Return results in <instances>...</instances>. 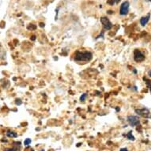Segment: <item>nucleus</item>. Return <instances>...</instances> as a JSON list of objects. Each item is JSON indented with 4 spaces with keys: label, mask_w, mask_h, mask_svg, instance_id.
I'll list each match as a JSON object with an SVG mask.
<instances>
[{
    "label": "nucleus",
    "mask_w": 151,
    "mask_h": 151,
    "mask_svg": "<svg viewBox=\"0 0 151 151\" xmlns=\"http://www.w3.org/2000/svg\"><path fill=\"white\" fill-rule=\"evenodd\" d=\"M91 59H92V54L89 51H85V52L77 51L74 57L76 61H90Z\"/></svg>",
    "instance_id": "1"
},
{
    "label": "nucleus",
    "mask_w": 151,
    "mask_h": 151,
    "mask_svg": "<svg viewBox=\"0 0 151 151\" xmlns=\"http://www.w3.org/2000/svg\"><path fill=\"white\" fill-rule=\"evenodd\" d=\"M135 112L137 113L138 115L141 116L145 118H151V113L147 109H136Z\"/></svg>",
    "instance_id": "2"
},
{
    "label": "nucleus",
    "mask_w": 151,
    "mask_h": 151,
    "mask_svg": "<svg viewBox=\"0 0 151 151\" xmlns=\"http://www.w3.org/2000/svg\"><path fill=\"white\" fill-rule=\"evenodd\" d=\"M101 22L102 23V25L104 26V29H106V30H109L111 29L112 27V24L111 23V22L109 21L107 17H101Z\"/></svg>",
    "instance_id": "3"
},
{
    "label": "nucleus",
    "mask_w": 151,
    "mask_h": 151,
    "mask_svg": "<svg viewBox=\"0 0 151 151\" xmlns=\"http://www.w3.org/2000/svg\"><path fill=\"white\" fill-rule=\"evenodd\" d=\"M127 121L131 126H136L139 123V119L135 116H129L127 117Z\"/></svg>",
    "instance_id": "4"
},
{
    "label": "nucleus",
    "mask_w": 151,
    "mask_h": 151,
    "mask_svg": "<svg viewBox=\"0 0 151 151\" xmlns=\"http://www.w3.org/2000/svg\"><path fill=\"white\" fill-rule=\"evenodd\" d=\"M134 59L136 62H142L145 59V56L139 50L136 49L134 52Z\"/></svg>",
    "instance_id": "5"
},
{
    "label": "nucleus",
    "mask_w": 151,
    "mask_h": 151,
    "mask_svg": "<svg viewBox=\"0 0 151 151\" xmlns=\"http://www.w3.org/2000/svg\"><path fill=\"white\" fill-rule=\"evenodd\" d=\"M129 3L128 2H124V3L121 5V7H120V13L121 15H126L127 13H128V10H129Z\"/></svg>",
    "instance_id": "6"
},
{
    "label": "nucleus",
    "mask_w": 151,
    "mask_h": 151,
    "mask_svg": "<svg viewBox=\"0 0 151 151\" xmlns=\"http://www.w3.org/2000/svg\"><path fill=\"white\" fill-rule=\"evenodd\" d=\"M150 14H148L147 16H145V17H143L140 20V23H141V25L144 26L147 24V22H149V20H150Z\"/></svg>",
    "instance_id": "7"
},
{
    "label": "nucleus",
    "mask_w": 151,
    "mask_h": 151,
    "mask_svg": "<svg viewBox=\"0 0 151 151\" xmlns=\"http://www.w3.org/2000/svg\"><path fill=\"white\" fill-rule=\"evenodd\" d=\"M7 136H8V137H14V138H15V137H17V134H16V133H14V132H7Z\"/></svg>",
    "instance_id": "8"
},
{
    "label": "nucleus",
    "mask_w": 151,
    "mask_h": 151,
    "mask_svg": "<svg viewBox=\"0 0 151 151\" xmlns=\"http://www.w3.org/2000/svg\"><path fill=\"white\" fill-rule=\"evenodd\" d=\"M132 132H128V134H127V137L129 139H131V140H134V136H133V135H132Z\"/></svg>",
    "instance_id": "9"
},
{
    "label": "nucleus",
    "mask_w": 151,
    "mask_h": 151,
    "mask_svg": "<svg viewBox=\"0 0 151 151\" xmlns=\"http://www.w3.org/2000/svg\"><path fill=\"white\" fill-rule=\"evenodd\" d=\"M86 97H87L86 93H84V94H82V95H81V97H80V100H81V101H84L85 99L86 98Z\"/></svg>",
    "instance_id": "10"
},
{
    "label": "nucleus",
    "mask_w": 151,
    "mask_h": 151,
    "mask_svg": "<svg viewBox=\"0 0 151 151\" xmlns=\"http://www.w3.org/2000/svg\"><path fill=\"white\" fill-rule=\"evenodd\" d=\"M107 3H109V4H110V5H114L115 4V0H108V2Z\"/></svg>",
    "instance_id": "11"
},
{
    "label": "nucleus",
    "mask_w": 151,
    "mask_h": 151,
    "mask_svg": "<svg viewBox=\"0 0 151 151\" xmlns=\"http://www.w3.org/2000/svg\"><path fill=\"white\" fill-rule=\"evenodd\" d=\"M25 145H29V143H31V139H29V138H27V139L25 140Z\"/></svg>",
    "instance_id": "12"
},
{
    "label": "nucleus",
    "mask_w": 151,
    "mask_h": 151,
    "mask_svg": "<svg viewBox=\"0 0 151 151\" xmlns=\"http://www.w3.org/2000/svg\"><path fill=\"white\" fill-rule=\"evenodd\" d=\"M5 151H15V150L14 149H6Z\"/></svg>",
    "instance_id": "13"
},
{
    "label": "nucleus",
    "mask_w": 151,
    "mask_h": 151,
    "mask_svg": "<svg viewBox=\"0 0 151 151\" xmlns=\"http://www.w3.org/2000/svg\"><path fill=\"white\" fill-rule=\"evenodd\" d=\"M120 151H127V150L126 148H123V149H121Z\"/></svg>",
    "instance_id": "14"
},
{
    "label": "nucleus",
    "mask_w": 151,
    "mask_h": 151,
    "mask_svg": "<svg viewBox=\"0 0 151 151\" xmlns=\"http://www.w3.org/2000/svg\"><path fill=\"white\" fill-rule=\"evenodd\" d=\"M148 74H149V76H150V77H151V70H150V71H149Z\"/></svg>",
    "instance_id": "15"
},
{
    "label": "nucleus",
    "mask_w": 151,
    "mask_h": 151,
    "mask_svg": "<svg viewBox=\"0 0 151 151\" xmlns=\"http://www.w3.org/2000/svg\"><path fill=\"white\" fill-rule=\"evenodd\" d=\"M40 26H41V27H43V26H45V24H43V23H40Z\"/></svg>",
    "instance_id": "16"
},
{
    "label": "nucleus",
    "mask_w": 151,
    "mask_h": 151,
    "mask_svg": "<svg viewBox=\"0 0 151 151\" xmlns=\"http://www.w3.org/2000/svg\"><path fill=\"white\" fill-rule=\"evenodd\" d=\"M32 37H33V38H32V40H34L36 39V38H35V36H32Z\"/></svg>",
    "instance_id": "17"
},
{
    "label": "nucleus",
    "mask_w": 151,
    "mask_h": 151,
    "mask_svg": "<svg viewBox=\"0 0 151 151\" xmlns=\"http://www.w3.org/2000/svg\"><path fill=\"white\" fill-rule=\"evenodd\" d=\"M120 0H115V2H116V3H119V2H120Z\"/></svg>",
    "instance_id": "18"
},
{
    "label": "nucleus",
    "mask_w": 151,
    "mask_h": 151,
    "mask_svg": "<svg viewBox=\"0 0 151 151\" xmlns=\"http://www.w3.org/2000/svg\"><path fill=\"white\" fill-rule=\"evenodd\" d=\"M145 1H147V2H151V0H145Z\"/></svg>",
    "instance_id": "19"
},
{
    "label": "nucleus",
    "mask_w": 151,
    "mask_h": 151,
    "mask_svg": "<svg viewBox=\"0 0 151 151\" xmlns=\"http://www.w3.org/2000/svg\"><path fill=\"white\" fill-rule=\"evenodd\" d=\"M150 91H151V86H150Z\"/></svg>",
    "instance_id": "20"
}]
</instances>
